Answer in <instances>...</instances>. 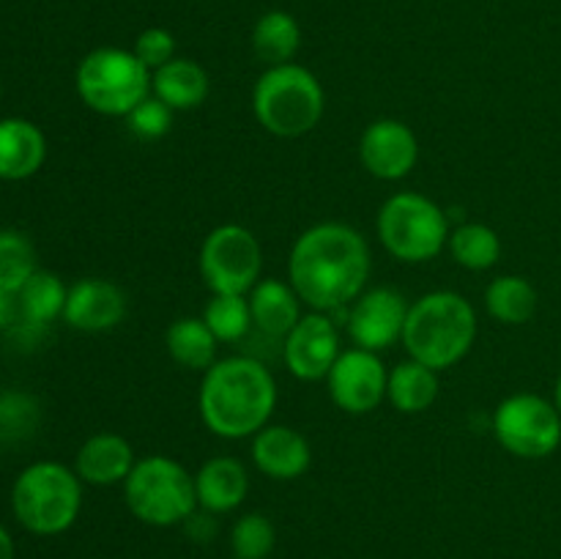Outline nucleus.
Returning <instances> with one entry per match:
<instances>
[{"label": "nucleus", "mask_w": 561, "mask_h": 559, "mask_svg": "<svg viewBox=\"0 0 561 559\" xmlns=\"http://www.w3.org/2000/svg\"><path fill=\"white\" fill-rule=\"evenodd\" d=\"M277 406V381L252 356L217 360L206 370L197 395L203 425L219 438L255 436L268 425Z\"/></svg>", "instance_id": "2"}, {"label": "nucleus", "mask_w": 561, "mask_h": 559, "mask_svg": "<svg viewBox=\"0 0 561 559\" xmlns=\"http://www.w3.org/2000/svg\"><path fill=\"white\" fill-rule=\"evenodd\" d=\"M389 370L381 356L367 349H348L337 356L327 376L329 398L345 414H367L387 398Z\"/></svg>", "instance_id": "11"}, {"label": "nucleus", "mask_w": 561, "mask_h": 559, "mask_svg": "<svg viewBox=\"0 0 561 559\" xmlns=\"http://www.w3.org/2000/svg\"><path fill=\"white\" fill-rule=\"evenodd\" d=\"M201 277L211 294H250L261 283L263 247L244 225H219L201 247Z\"/></svg>", "instance_id": "10"}, {"label": "nucleus", "mask_w": 561, "mask_h": 559, "mask_svg": "<svg viewBox=\"0 0 561 559\" xmlns=\"http://www.w3.org/2000/svg\"><path fill=\"white\" fill-rule=\"evenodd\" d=\"M129 513L148 526L184 524L197 504L195 477L168 455H148L135 464L124 480Z\"/></svg>", "instance_id": "6"}, {"label": "nucleus", "mask_w": 561, "mask_h": 559, "mask_svg": "<svg viewBox=\"0 0 561 559\" xmlns=\"http://www.w3.org/2000/svg\"><path fill=\"white\" fill-rule=\"evenodd\" d=\"M66 296H69V288H66L64 280H60L58 274L36 269V272L31 274V280L16 290L20 318L22 321L38 323V327H47L49 321L64 316Z\"/></svg>", "instance_id": "26"}, {"label": "nucleus", "mask_w": 561, "mask_h": 559, "mask_svg": "<svg viewBox=\"0 0 561 559\" xmlns=\"http://www.w3.org/2000/svg\"><path fill=\"white\" fill-rule=\"evenodd\" d=\"M409 301L400 290L378 285L365 290L348 310V334L356 349L383 351L403 338Z\"/></svg>", "instance_id": "13"}, {"label": "nucleus", "mask_w": 561, "mask_h": 559, "mask_svg": "<svg viewBox=\"0 0 561 559\" xmlns=\"http://www.w3.org/2000/svg\"><path fill=\"white\" fill-rule=\"evenodd\" d=\"M0 93H3V91H0Z\"/></svg>", "instance_id": "37"}, {"label": "nucleus", "mask_w": 561, "mask_h": 559, "mask_svg": "<svg viewBox=\"0 0 561 559\" xmlns=\"http://www.w3.org/2000/svg\"><path fill=\"white\" fill-rule=\"evenodd\" d=\"M310 442L290 425H266L252 436V464L272 480H296L310 469Z\"/></svg>", "instance_id": "16"}, {"label": "nucleus", "mask_w": 561, "mask_h": 559, "mask_svg": "<svg viewBox=\"0 0 561 559\" xmlns=\"http://www.w3.org/2000/svg\"><path fill=\"white\" fill-rule=\"evenodd\" d=\"M252 327L261 329L268 338H283L301 321V299L294 285L277 277L261 280L250 290Z\"/></svg>", "instance_id": "21"}, {"label": "nucleus", "mask_w": 561, "mask_h": 559, "mask_svg": "<svg viewBox=\"0 0 561 559\" xmlns=\"http://www.w3.org/2000/svg\"><path fill=\"white\" fill-rule=\"evenodd\" d=\"M16 321H20V301H16V294L0 290V329H11Z\"/></svg>", "instance_id": "34"}, {"label": "nucleus", "mask_w": 561, "mask_h": 559, "mask_svg": "<svg viewBox=\"0 0 561 559\" xmlns=\"http://www.w3.org/2000/svg\"><path fill=\"white\" fill-rule=\"evenodd\" d=\"M340 351V334L329 312H307L285 334L283 360L290 376L299 381H323L334 367Z\"/></svg>", "instance_id": "12"}, {"label": "nucleus", "mask_w": 561, "mask_h": 559, "mask_svg": "<svg viewBox=\"0 0 561 559\" xmlns=\"http://www.w3.org/2000/svg\"><path fill=\"white\" fill-rule=\"evenodd\" d=\"M400 340L411 360L442 373L458 365L474 345L477 312L455 290H431L409 307Z\"/></svg>", "instance_id": "3"}, {"label": "nucleus", "mask_w": 561, "mask_h": 559, "mask_svg": "<svg viewBox=\"0 0 561 559\" xmlns=\"http://www.w3.org/2000/svg\"><path fill=\"white\" fill-rule=\"evenodd\" d=\"M277 546V529L263 513L241 515L230 532V548L236 559H268Z\"/></svg>", "instance_id": "30"}, {"label": "nucleus", "mask_w": 561, "mask_h": 559, "mask_svg": "<svg viewBox=\"0 0 561 559\" xmlns=\"http://www.w3.org/2000/svg\"><path fill=\"white\" fill-rule=\"evenodd\" d=\"M553 406H557L559 414H561V373H559V378H557V387H553Z\"/></svg>", "instance_id": "36"}, {"label": "nucleus", "mask_w": 561, "mask_h": 559, "mask_svg": "<svg viewBox=\"0 0 561 559\" xmlns=\"http://www.w3.org/2000/svg\"><path fill=\"white\" fill-rule=\"evenodd\" d=\"M16 521L33 535H60L71 529L82 510V480L58 460H38L20 471L11 488Z\"/></svg>", "instance_id": "5"}, {"label": "nucleus", "mask_w": 561, "mask_h": 559, "mask_svg": "<svg viewBox=\"0 0 561 559\" xmlns=\"http://www.w3.org/2000/svg\"><path fill=\"white\" fill-rule=\"evenodd\" d=\"M36 269L31 239L20 230H0V290L16 294Z\"/></svg>", "instance_id": "29"}, {"label": "nucleus", "mask_w": 561, "mask_h": 559, "mask_svg": "<svg viewBox=\"0 0 561 559\" xmlns=\"http://www.w3.org/2000/svg\"><path fill=\"white\" fill-rule=\"evenodd\" d=\"M126 316V294L104 277H82L69 288L64 321L77 332H107Z\"/></svg>", "instance_id": "15"}, {"label": "nucleus", "mask_w": 561, "mask_h": 559, "mask_svg": "<svg viewBox=\"0 0 561 559\" xmlns=\"http://www.w3.org/2000/svg\"><path fill=\"white\" fill-rule=\"evenodd\" d=\"M44 159H47V140H44V132L33 121H0V179H31L42 170Z\"/></svg>", "instance_id": "19"}, {"label": "nucleus", "mask_w": 561, "mask_h": 559, "mask_svg": "<svg viewBox=\"0 0 561 559\" xmlns=\"http://www.w3.org/2000/svg\"><path fill=\"white\" fill-rule=\"evenodd\" d=\"M0 559H14V540L5 532V526H0Z\"/></svg>", "instance_id": "35"}, {"label": "nucleus", "mask_w": 561, "mask_h": 559, "mask_svg": "<svg viewBox=\"0 0 561 559\" xmlns=\"http://www.w3.org/2000/svg\"><path fill=\"white\" fill-rule=\"evenodd\" d=\"M387 398L400 414L427 411L438 398V370L416 360H405L392 367L387 384Z\"/></svg>", "instance_id": "22"}, {"label": "nucleus", "mask_w": 561, "mask_h": 559, "mask_svg": "<svg viewBox=\"0 0 561 559\" xmlns=\"http://www.w3.org/2000/svg\"><path fill=\"white\" fill-rule=\"evenodd\" d=\"M362 168L381 181H400L416 168L420 140L414 129L398 118L373 121L359 137Z\"/></svg>", "instance_id": "14"}, {"label": "nucleus", "mask_w": 561, "mask_h": 559, "mask_svg": "<svg viewBox=\"0 0 561 559\" xmlns=\"http://www.w3.org/2000/svg\"><path fill=\"white\" fill-rule=\"evenodd\" d=\"M203 321L217 334L219 343H239L252 329L250 299L241 294H211Z\"/></svg>", "instance_id": "28"}, {"label": "nucleus", "mask_w": 561, "mask_h": 559, "mask_svg": "<svg viewBox=\"0 0 561 559\" xmlns=\"http://www.w3.org/2000/svg\"><path fill=\"white\" fill-rule=\"evenodd\" d=\"M370 247L345 223H318L294 241L288 280L299 299L316 312L354 305L370 280Z\"/></svg>", "instance_id": "1"}, {"label": "nucleus", "mask_w": 561, "mask_h": 559, "mask_svg": "<svg viewBox=\"0 0 561 559\" xmlns=\"http://www.w3.org/2000/svg\"><path fill=\"white\" fill-rule=\"evenodd\" d=\"M137 458L129 438L121 433H93L77 449L75 471L88 486H118L135 469Z\"/></svg>", "instance_id": "17"}, {"label": "nucleus", "mask_w": 561, "mask_h": 559, "mask_svg": "<svg viewBox=\"0 0 561 559\" xmlns=\"http://www.w3.org/2000/svg\"><path fill=\"white\" fill-rule=\"evenodd\" d=\"M455 263L469 272H485L493 269L502 258V239L496 230L485 223H466L449 233L447 241Z\"/></svg>", "instance_id": "27"}, {"label": "nucleus", "mask_w": 561, "mask_h": 559, "mask_svg": "<svg viewBox=\"0 0 561 559\" xmlns=\"http://www.w3.org/2000/svg\"><path fill=\"white\" fill-rule=\"evenodd\" d=\"M211 82H208L206 69L192 58H179L175 55L170 64L151 75V93L159 102L168 104L173 113L195 110L206 102Z\"/></svg>", "instance_id": "20"}, {"label": "nucleus", "mask_w": 561, "mask_h": 559, "mask_svg": "<svg viewBox=\"0 0 561 559\" xmlns=\"http://www.w3.org/2000/svg\"><path fill=\"white\" fill-rule=\"evenodd\" d=\"M126 124H129L131 135H137L140 140H159L173 126V110L159 102L157 96H148L126 115Z\"/></svg>", "instance_id": "32"}, {"label": "nucleus", "mask_w": 561, "mask_h": 559, "mask_svg": "<svg viewBox=\"0 0 561 559\" xmlns=\"http://www.w3.org/2000/svg\"><path fill=\"white\" fill-rule=\"evenodd\" d=\"M493 433L515 458H548L561 444V414L553 400L535 392H515L493 411Z\"/></svg>", "instance_id": "9"}, {"label": "nucleus", "mask_w": 561, "mask_h": 559, "mask_svg": "<svg viewBox=\"0 0 561 559\" xmlns=\"http://www.w3.org/2000/svg\"><path fill=\"white\" fill-rule=\"evenodd\" d=\"M38 425L36 398L25 392L0 395V444H16L31 438Z\"/></svg>", "instance_id": "31"}, {"label": "nucleus", "mask_w": 561, "mask_h": 559, "mask_svg": "<svg viewBox=\"0 0 561 559\" xmlns=\"http://www.w3.org/2000/svg\"><path fill=\"white\" fill-rule=\"evenodd\" d=\"M537 288L520 274H502L485 288V310L507 327L526 323L537 312Z\"/></svg>", "instance_id": "25"}, {"label": "nucleus", "mask_w": 561, "mask_h": 559, "mask_svg": "<svg viewBox=\"0 0 561 559\" xmlns=\"http://www.w3.org/2000/svg\"><path fill=\"white\" fill-rule=\"evenodd\" d=\"M75 85L82 104L93 113L126 118L142 99L151 96V71L131 49L96 47L77 66Z\"/></svg>", "instance_id": "7"}, {"label": "nucleus", "mask_w": 561, "mask_h": 559, "mask_svg": "<svg viewBox=\"0 0 561 559\" xmlns=\"http://www.w3.org/2000/svg\"><path fill=\"white\" fill-rule=\"evenodd\" d=\"M131 53H135L137 58H140V64L153 75V71L162 69L164 64H170V60L175 58V36L168 27H146V31L135 38Z\"/></svg>", "instance_id": "33"}, {"label": "nucleus", "mask_w": 561, "mask_h": 559, "mask_svg": "<svg viewBox=\"0 0 561 559\" xmlns=\"http://www.w3.org/2000/svg\"><path fill=\"white\" fill-rule=\"evenodd\" d=\"M327 110L321 80L299 64L268 66L252 88V113L274 137H301L318 126Z\"/></svg>", "instance_id": "4"}, {"label": "nucleus", "mask_w": 561, "mask_h": 559, "mask_svg": "<svg viewBox=\"0 0 561 559\" xmlns=\"http://www.w3.org/2000/svg\"><path fill=\"white\" fill-rule=\"evenodd\" d=\"M195 491L197 504L206 513H233L250 493V475L239 458L217 455L197 469Z\"/></svg>", "instance_id": "18"}, {"label": "nucleus", "mask_w": 561, "mask_h": 559, "mask_svg": "<svg viewBox=\"0 0 561 559\" xmlns=\"http://www.w3.org/2000/svg\"><path fill=\"white\" fill-rule=\"evenodd\" d=\"M217 334L208 329V323L203 318H179V321L170 323L168 334H164V345H168V354L179 362L181 367H190V370H203L217 362Z\"/></svg>", "instance_id": "23"}, {"label": "nucleus", "mask_w": 561, "mask_h": 559, "mask_svg": "<svg viewBox=\"0 0 561 559\" xmlns=\"http://www.w3.org/2000/svg\"><path fill=\"white\" fill-rule=\"evenodd\" d=\"M301 47V25L288 11H266L252 27V49L268 66L294 64Z\"/></svg>", "instance_id": "24"}, {"label": "nucleus", "mask_w": 561, "mask_h": 559, "mask_svg": "<svg viewBox=\"0 0 561 559\" xmlns=\"http://www.w3.org/2000/svg\"><path fill=\"white\" fill-rule=\"evenodd\" d=\"M383 250L403 263H427L447 247L449 223L444 208L422 192L387 197L376 219Z\"/></svg>", "instance_id": "8"}]
</instances>
